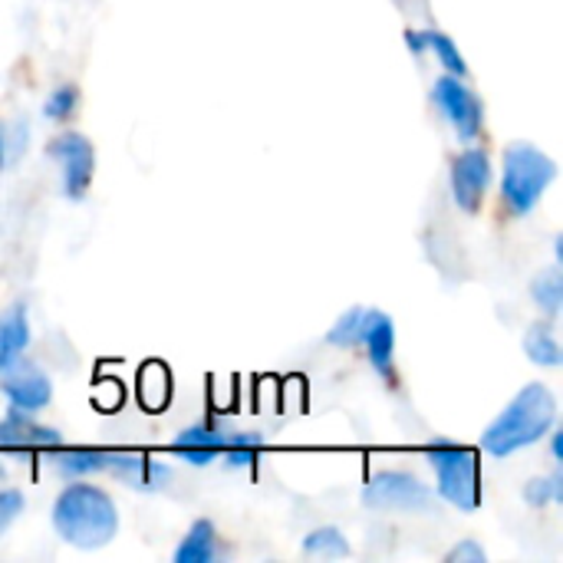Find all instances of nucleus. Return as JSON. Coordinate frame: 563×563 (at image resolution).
<instances>
[{"instance_id": "21", "label": "nucleus", "mask_w": 563, "mask_h": 563, "mask_svg": "<svg viewBox=\"0 0 563 563\" xmlns=\"http://www.w3.org/2000/svg\"><path fill=\"white\" fill-rule=\"evenodd\" d=\"M531 297H534L538 310H544V317H548V320H554L563 307L561 267H548V271H541V274L534 277V284H531Z\"/></svg>"}, {"instance_id": "31", "label": "nucleus", "mask_w": 563, "mask_h": 563, "mask_svg": "<svg viewBox=\"0 0 563 563\" xmlns=\"http://www.w3.org/2000/svg\"><path fill=\"white\" fill-rule=\"evenodd\" d=\"M0 478H3V465H0Z\"/></svg>"}, {"instance_id": "29", "label": "nucleus", "mask_w": 563, "mask_h": 563, "mask_svg": "<svg viewBox=\"0 0 563 563\" xmlns=\"http://www.w3.org/2000/svg\"><path fill=\"white\" fill-rule=\"evenodd\" d=\"M548 435H551V459H554V462H563L561 432H554V429H551V432H548Z\"/></svg>"}, {"instance_id": "11", "label": "nucleus", "mask_w": 563, "mask_h": 563, "mask_svg": "<svg viewBox=\"0 0 563 563\" xmlns=\"http://www.w3.org/2000/svg\"><path fill=\"white\" fill-rule=\"evenodd\" d=\"M63 442V432L33 422L26 412H10L0 419V452H56Z\"/></svg>"}, {"instance_id": "20", "label": "nucleus", "mask_w": 563, "mask_h": 563, "mask_svg": "<svg viewBox=\"0 0 563 563\" xmlns=\"http://www.w3.org/2000/svg\"><path fill=\"white\" fill-rule=\"evenodd\" d=\"M264 435L261 432H234V435H228V442H224V449H221V459H224V465L228 468H251L257 459H261V452H264Z\"/></svg>"}, {"instance_id": "22", "label": "nucleus", "mask_w": 563, "mask_h": 563, "mask_svg": "<svg viewBox=\"0 0 563 563\" xmlns=\"http://www.w3.org/2000/svg\"><path fill=\"white\" fill-rule=\"evenodd\" d=\"M422 43H426V49L435 53V59L445 66V73H452V76H468V63H465L459 43H455L449 33H442V30H422Z\"/></svg>"}, {"instance_id": "28", "label": "nucleus", "mask_w": 563, "mask_h": 563, "mask_svg": "<svg viewBox=\"0 0 563 563\" xmlns=\"http://www.w3.org/2000/svg\"><path fill=\"white\" fill-rule=\"evenodd\" d=\"M96 406H99L102 412L122 409V386H119V383H99V386H96Z\"/></svg>"}, {"instance_id": "25", "label": "nucleus", "mask_w": 563, "mask_h": 563, "mask_svg": "<svg viewBox=\"0 0 563 563\" xmlns=\"http://www.w3.org/2000/svg\"><path fill=\"white\" fill-rule=\"evenodd\" d=\"M76 106H79V89L66 82V86H56V89L46 96L43 115H46L49 122H63V119H69V115L76 112Z\"/></svg>"}, {"instance_id": "1", "label": "nucleus", "mask_w": 563, "mask_h": 563, "mask_svg": "<svg viewBox=\"0 0 563 563\" xmlns=\"http://www.w3.org/2000/svg\"><path fill=\"white\" fill-rule=\"evenodd\" d=\"M53 531L79 551H99L119 534V508L109 492L76 478L53 501Z\"/></svg>"}, {"instance_id": "5", "label": "nucleus", "mask_w": 563, "mask_h": 563, "mask_svg": "<svg viewBox=\"0 0 563 563\" xmlns=\"http://www.w3.org/2000/svg\"><path fill=\"white\" fill-rule=\"evenodd\" d=\"M363 505L369 511H396V515H426L432 511L435 498L426 482H419L412 472L386 468L369 475L363 485Z\"/></svg>"}, {"instance_id": "16", "label": "nucleus", "mask_w": 563, "mask_h": 563, "mask_svg": "<svg viewBox=\"0 0 563 563\" xmlns=\"http://www.w3.org/2000/svg\"><path fill=\"white\" fill-rule=\"evenodd\" d=\"M214 558H218V531L208 518H201L181 538L175 551V563H211Z\"/></svg>"}, {"instance_id": "24", "label": "nucleus", "mask_w": 563, "mask_h": 563, "mask_svg": "<svg viewBox=\"0 0 563 563\" xmlns=\"http://www.w3.org/2000/svg\"><path fill=\"white\" fill-rule=\"evenodd\" d=\"M525 501L531 508H548V505H561L563 501V475H548V478H531L525 485Z\"/></svg>"}, {"instance_id": "27", "label": "nucleus", "mask_w": 563, "mask_h": 563, "mask_svg": "<svg viewBox=\"0 0 563 563\" xmlns=\"http://www.w3.org/2000/svg\"><path fill=\"white\" fill-rule=\"evenodd\" d=\"M449 563H485L488 561V554H485V548L478 544V541H462V544H455L452 551H449Z\"/></svg>"}, {"instance_id": "13", "label": "nucleus", "mask_w": 563, "mask_h": 563, "mask_svg": "<svg viewBox=\"0 0 563 563\" xmlns=\"http://www.w3.org/2000/svg\"><path fill=\"white\" fill-rule=\"evenodd\" d=\"M228 442V432L221 426H211V422H198V426H188L181 429L175 439H172V455L188 462V465H211L214 459H221V449Z\"/></svg>"}, {"instance_id": "8", "label": "nucleus", "mask_w": 563, "mask_h": 563, "mask_svg": "<svg viewBox=\"0 0 563 563\" xmlns=\"http://www.w3.org/2000/svg\"><path fill=\"white\" fill-rule=\"evenodd\" d=\"M452 198L455 205L465 211V214H478L482 205H485V195L492 188V178H495V168H492V158L485 148L478 145H468L465 152H459L452 158Z\"/></svg>"}, {"instance_id": "7", "label": "nucleus", "mask_w": 563, "mask_h": 563, "mask_svg": "<svg viewBox=\"0 0 563 563\" xmlns=\"http://www.w3.org/2000/svg\"><path fill=\"white\" fill-rule=\"evenodd\" d=\"M49 155L59 162L63 175V195L69 201H82L92 188L96 175V148L86 135L79 132H63L49 142Z\"/></svg>"}, {"instance_id": "30", "label": "nucleus", "mask_w": 563, "mask_h": 563, "mask_svg": "<svg viewBox=\"0 0 563 563\" xmlns=\"http://www.w3.org/2000/svg\"><path fill=\"white\" fill-rule=\"evenodd\" d=\"M7 165V135H3V125H0V172Z\"/></svg>"}, {"instance_id": "26", "label": "nucleus", "mask_w": 563, "mask_h": 563, "mask_svg": "<svg viewBox=\"0 0 563 563\" xmlns=\"http://www.w3.org/2000/svg\"><path fill=\"white\" fill-rule=\"evenodd\" d=\"M23 508H26V498L20 488H0V534L20 521Z\"/></svg>"}, {"instance_id": "17", "label": "nucleus", "mask_w": 563, "mask_h": 563, "mask_svg": "<svg viewBox=\"0 0 563 563\" xmlns=\"http://www.w3.org/2000/svg\"><path fill=\"white\" fill-rule=\"evenodd\" d=\"M525 353L531 363L538 366H548V369H558L563 366V350L554 336V323L544 320V323H534L528 333H525Z\"/></svg>"}, {"instance_id": "14", "label": "nucleus", "mask_w": 563, "mask_h": 563, "mask_svg": "<svg viewBox=\"0 0 563 563\" xmlns=\"http://www.w3.org/2000/svg\"><path fill=\"white\" fill-rule=\"evenodd\" d=\"M30 346V317L23 303H13L10 310L0 313V373L23 360Z\"/></svg>"}, {"instance_id": "2", "label": "nucleus", "mask_w": 563, "mask_h": 563, "mask_svg": "<svg viewBox=\"0 0 563 563\" xmlns=\"http://www.w3.org/2000/svg\"><path fill=\"white\" fill-rule=\"evenodd\" d=\"M558 426V399L544 383L525 386L498 419L482 432V449L492 459H508L521 449L538 445Z\"/></svg>"}, {"instance_id": "15", "label": "nucleus", "mask_w": 563, "mask_h": 563, "mask_svg": "<svg viewBox=\"0 0 563 563\" xmlns=\"http://www.w3.org/2000/svg\"><path fill=\"white\" fill-rule=\"evenodd\" d=\"M109 462H112V449H66V445H59L53 455L56 472L63 478H73V482L106 472Z\"/></svg>"}, {"instance_id": "9", "label": "nucleus", "mask_w": 563, "mask_h": 563, "mask_svg": "<svg viewBox=\"0 0 563 563\" xmlns=\"http://www.w3.org/2000/svg\"><path fill=\"white\" fill-rule=\"evenodd\" d=\"M0 376H3L0 379V389H3V396L10 402V409L26 412V416H36V412H43L53 402V383H49V376L40 366L16 360Z\"/></svg>"}, {"instance_id": "18", "label": "nucleus", "mask_w": 563, "mask_h": 563, "mask_svg": "<svg viewBox=\"0 0 563 563\" xmlns=\"http://www.w3.org/2000/svg\"><path fill=\"white\" fill-rule=\"evenodd\" d=\"M139 399L148 412H162L172 399V376L162 363H145L139 373Z\"/></svg>"}, {"instance_id": "3", "label": "nucleus", "mask_w": 563, "mask_h": 563, "mask_svg": "<svg viewBox=\"0 0 563 563\" xmlns=\"http://www.w3.org/2000/svg\"><path fill=\"white\" fill-rule=\"evenodd\" d=\"M558 181V162L531 142H511L501 165V201L515 218L531 214Z\"/></svg>"}, {"instance_id": "19", "label": "nucleus", "mask_w": 563, "mask_h": 563, "mask_svg": "<svg viewBox=\"0 0 563 563\" xmlns=\"http://www.w3.org/2000/svg\"><path fill=\"white\" fill-rule=\"evenodd\" d=\"M303 554L320 558V561H343V558H350V541L340 528L327 525L303 538Z\"/></svg>"}, {"instance_id": "6", "label": "nucleus", "mask_w": 563, "mask_h": 563, "mask_svg": "<svg viewBox=\"0 0 563 563\" xmlns=\"http://www.w3.org/2000/svg\"><path fill=\"white\" fill-rule=\"evenodd\" d=\"M432 99L442 109V115L449 119V125L455 129V135L462 142H478L485 132V106L478 99V92L465 82V76H439L432 86Z\"/></svg>"}, {"instance_id": "12", "label": "nucleus", "mask_w": 563, "mask_h": 563, "mask_svg": "<svg viewBox=\"0 0 563 563\" xmlns=\"http://www.w3.org/2000/svg\"><path fill=\"white\" fill-rule=\"evenodd\" d=\"M109 475H115V482H122L132 492H162L172 482V468L152 455H139V452H112V462L106 468Z\"/></svg>"}, {"instance_id": "10", "label": "nucleus", "mask_w": 563, "mask_h": 563, "mask_svg": "<svg viewBox=\"0 0 563 563\" xmlns=\"http://www.w3.org/2000/svg\"><path fill=\"white\" fill-rule=\"evenodd\" d=\"M360 346L366 350V356H369L373 369L379 373V379H386L389 386H399V373H396V323H393L389 313L366 307Z\"/></svg>"}, {"instance_id": "23", "label": "nucleus", "mask_w": 563, "mask_h": 563, "mask_svg": "<svg viewBox=\"0 0 563 563\" xmlns=\"http://www.w3.org/2000/svg\"><path fill=\"white\" fill-rule=\"evenodd\" d=\"M363 320H366V307H350L327 333V343L330 346H340V350H356L360 340H363Z\"/></svg>"}, {"instance_id": "4", "label": "nucleus", "mask_w": 563, "mask_h": 563, "mask_svg": "<svg viewBox=\"0 0 563 563\" xmlns=\"http://www.w3.org/2000/svg\"><path fill=\"white\" fill-rule=\"evenodd\" d=\"M426 462L435 468L439 498L459 511H478L482 505V459L478 449L459 442H429Z\"/></svg>"}]
</instances>
